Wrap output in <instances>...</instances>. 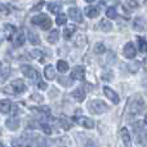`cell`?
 Here are the masks:
<instances>
[{"label": "cell", "mask_w": 147, "mask_h": 147, "mask_svg": "<svg viewBox=\"0 0 147 147\" xmlns=\"http://www.w3.org/2000/svg\"><path fill=\"white\" fill-rule=\"evenodd\" d=\"M88 110L90 114L101 115L109 111V106L103 101H101V99H93V101H90L88 103Z\"/></svg>", "instance_id": "1"}, {"label": "cell", "mask_w": 147, "mask_h": 147, "mask_svg": "<svg viewBox=\"0 0 147 147\" xmlns=\"http://www.w3.org/2000/svg\"><path fill=\"white\" fill-rule=\"evenodd\" d=\"M75 140L78 147H98L93 138L84 133H75Z\"/></svg>", "instance_id": "2"}, {"label": "cell", "mask_w": 147, "mask_h": 147, "mask_svg": "<svg viewBox=\"0 0 147 147\" xmlns=\"http://www.w3.org/2000/svg\"><path fill=\"white\" fill-rule=\"evenodd\" d=\"M31 23L41 27L43 30H49L52 27V21L47 14H38L31 18Z\"/></svg>", "instance_id": "3"}, {"label": "cell", "mask_w": 147, "mask_h": 147, "mask_svg": "<svg viewBox=\"0 0 147 147\" xmlns=\"http://www.w3.org/2000/svg\"><path fill=\"white\" fill-rule=\"evenodd\" d=\"M21 72H22L25 76H27L28 79H31V80H32L36 85L41 83L40 74L36 71L32 66H28V65H22V66H21Z\"/></svg>", "instance_id": "4"}, {"label": "cell", "mask_w": 147, "mask_h": 147, "mask_svg": "<svg viewBox=\"0 0 147 147\" xmlns=\"http://www.w3.org/2000/svg\"><path fill=\"white\" fill-rule=\"evenodd\" d=\"M143 106H145V105H143V101L140 99L138 96H136L134 98L130 99L129 106H128V112L130 114V116H134V115L140 114V112L142 111Z\"/></svg>", "instance_id": "5"}, {"label": "cell", "mask_w": 147, "mask_h": 147, "mask_svg": "<svg viewBox=\"0 0 147 147\" xmlns=\"http://www.w3.org/2000/svg\"><path fill=\"white\" fill-rule=\"evenodd\" d=\"M123 54H124L125 58H134L136 54H137V51H136V47L133 43H127L124 47V49H123Z\"/></svg>", "instance_id": "6"}, {"label": "cell", "mask_w": 147, "mask_h": 147, "mask_svg": "<svg viewBox=\"0 0 147 147\" xmlns=\"http://www.w3.org/2000/svg\"><path fill=\"white\" fill-rule=\"evenodd\" d=\"M76 123H78L80 127L86 128V129H93L94 125H96L93 120L89 119V117H86V116H79V117H76Z\"/></svg>", "instance_id": "7"}, {"label": "cell", "mask_w": 147, "mask_h": 147, "mask_svg": "<svg viewBox=\"0 0 147 147\" xmlns=\"http://www.w3.org/2000/svg\"><path fill=\"white\" fill-rule=\"evenodd\" d=\"M71 78L74 80H80L83 81L84 78H85V69L83 66H76L72 69V72H71Z\"/></svg>", "instance_id": "8"}, {"label": "cell", "mask_w": 147, "mask_h": 147, "mask_svg": "<svg viewBox=\"0 0 147 147\" xmlns=\"http://www.w3.org/2000/svg\"><path fill=\"white\" fill-rule=\"evenodd\" d=\"M103 92H105V96H106L107 98H109L110 101L112 102V103L117 105L120 102V98H119V96H117V93L115 90H112L111 88H109V86H105Z\"/></svg>", "instance_id": "9"}, {"label": "cell", "mask_w": 147, "mask_h": 147, "mask_svg": "<svg viewBox=\"0 0 147 147\" xmlns=\"http://www.w3.org/2000/svg\"><path fill=\"white\" fill-rule=\"evenodd\" d=\"M69 17L71 18L74 22H83V16L79 8H70L69 9Z\"/></svg>", "instance_id": "10"}, {"label": "cell", "mask_w": 147, "mask_h": 147, "mask_svg": "<svg viewBox=\"0 0 147 147\" xmlns=\"http://www.w3.org/2000/svg\"><path fill=\"white\" fill-rule=\"evenodd\" d=\"M147 26V22L143 17H136L133 21V28L136 31H143Z\"/></svg>", "instance_id": "11"}, {"label": "cell", "mask_w": 147, "mask_h": 147, "mask_svg": "<svg viewBox=\"0 0 147 147\" xmlns=\"http://www.w3.org/2000/svg\"><path fill=\"white\" fill-rule=\"evenodd\" d=\"M10 85L13 86V89H14L16 93H23V92L26 90V85H25V81L22 80V79H17V80H13L12 84Z\"/></svg>", "instance_id": "12"}, {"label": "cell", "mask_w": 147, "mask_h": 147, "mask_svg": "<svg viewBox=\"0 0 147 147\" xmlns=\"http://www.w3.org/2000/svg\"><path fill=\"white\" fill-rule=\"evenodd\" d=\"M120 137H121V140H123V142H124L125 147H130L132 140H130V134H129V132H128L127 128H123V129L120 130Z\"/></svg>", "instance_id": "13"}, {"label": "cell", "mask_w": 147, "mask_h": 147, "mask_svg": "<svg viewBox=\"0 0 147 147\" xmlns=\"http://www.w3.org/2000/svg\"><path fill=\"white\" fill-rule=\"evenodd\" d=\"M44 76H45V79H48V80H54V79H56V69H54L52 65L45 66V69H44Z\"/></svg>", "instance_id": "14"}, {"label": "cell", "mask_w": 147, "mask_h": 147, "mask_svg": "<svg viewBox=\"0 0 147 147\" xmlns=\"http://www.w3.org/2000/svg\"><path fill=\"white\" fill-rule=\"evenodd\" d=\"M27 38H28V41H30L32 45H39L40 44V38L39 35L32 30H28L27 31Z\"/></svg>", "instance_id": "15"}, {"label": "cell", "mask_w": 147, "mask_h": 147, "mask_svg": "<svg viewBox=\"0 0 147 147\" xmlns=\"http://www.w3.org/2000/svg\"><path fill=\"white\" fill-rule=\"evenodd\" d=\"M71 96L74 97V99L78 102H83L84 99H85V92H84L83 88H79V89H75V90L72 92Z\"/></svg>", "instance_id": "16"}, {"label": "cell", "mask_w": 147, "mask_h": 147, "mask_svg": "<svg viewBox=\"0 0 147 147\" xmlns=\"http://www.w3.org/2000/svg\"><path fill=\"white\" fill-rule=\"evenodd\" d=\"M5 127H7L8 129H10V130H17L18 127H20V120L14 119V117L8 119L7 121H5Z\"/></svg>", "instance_id": "17"}, {"label": "cell", "mask_w": 147, "mask_h": 147, "mask_svg": "<svg viewBox=\"0 0 147 147\" xmlns=\"http://www.w3.org/2000/svg\"><path fill=\"white\" fill-rule=\"evenodd\" d=\"M58 38H59L58 30H52L51 32L48 34V36H47V41H48L49 44H56L57 41H58Z\"/></svg>", "instance_id": "18"}, {"label": "cell", "mask_w": 147, "mask_h": 147, "mask_svg": "<svg viewBox=\"0 0 147 147\" xmlns=\"http://www.w3.org/2000/svg\"><path fill=\"white\" fill-rule=\"evenodd\" d=\"M10 109H12L10 101H8V99H1L0 101V112L1 114H8L10 111Z\"/></svg>", "instance_id": "19"}, {"label": "cell", "mask_w": 147, "mask_h": 147, "mask_svg": "<svg viewBox=\"0 0 147 147\" xmlns=\"http://www.w3.org/2000/svg\"><path fill=\"white\" fill-rule=\"evenodd\" d=\"M85 14L88 16L89 18H96L97 16L99 14V8L98 7H86L85 8Z\"/></svg>", "instance_id": "20"}, {"label": "cell", "mask_w": 147, "mask_h": 147, "mask_svg": "<svg viewBox=\"0 0 147 147\" xmlns=\"http://www.w3.org/2000/svg\"><path fill=\"white\" fill-rule=\"evenodd\" d=\"M4 32H5V36H7L8 40H10L16 32V27L13 25H10V23H7V25H4Z\"/></svg>", "instance_id": "21"}, {"label": "cell", "mask_w": 147, "mask_h": 147, "mask_svg": "<svg viewBox=\"0 0 147 147\" xmlns=\"http://www.w3.org/2000/svg\"><path fill=\"white\" fill-rule=\"evenodd\" d=\"M26 41V36H25V32L23 31H20L18 35L16 36L14 39V47H22Z\"/></svg>", "instance_id": "22"}, {"label": "cell", "mask_w": 147, "mask_h": 147, "mask_svg": "<svg viewBox=\"0 0 147 147\" xmlns=\"http://www.w3.org/2000/svg\"><path fill=\"white\" fill-rule=\"evenodd\" d=\"M58 83L63 86H71L74 84V79L72 78H66V76H58Z\"/></svg>", "instance_id": "23"}, {"label": "cell", "mask_w": 147, "mask_h": 147, "mask_svg": "<svg viewBox=\"0 0 147 147\" xmlns=\"http://www.w3.org/2000/svg\"><path fill=\"white\" fill-rule=\"evenodd\" d=\"M99 27H101V30L103 31V32H110V31L112 30L111 22L107 21V20H102L101 22H99Z\"/></svg>", "instance_id": "24"}, {"label": "cell", "mask_w": 147, "mask_h": 147, "mask_svg": "<svg viewBox=\"0 0 147 147\" xmlns=\"http://www.w3.org/2000/svg\"><path fill=\"white\" fill-rule=\"evenodd\" d=\"M48 10L51 13H54V14H58V12L61 10V4H58V3H49L48 4Z\"/></svg>", "instance_id": "25"}, {"label": "cell", "mask_w": 147, "mask_h": 147, "mask_svg": "<svg viewBox=\"0 0 147 147\" xmlns=\"http://www.w3.org/2000/svg\"><path fill=\"white\" fill-rule=\"evenodd\" d=\"M30 56L35 59H39V61H43V58H44V53L41 51H39V49H34V51H31Z\"/></svg>", "instance_id": "26"}, {"label": "cell", "mask_w": 147, "mask_h": 147, "mask_svg": "<svg viewBox=\"0 0 147 147\" xmlns=\"http://www.w3.org/2000/svg\"><path fill=\"white\" fill-rule=\"evenodd\" d=\"M57 69H58L59 72L63 74L69 70V63H67L66 61H58L57 62Z\"/></svg>", "instance_id": "27"}, {"label": "cell", "mask_w": 147, "mask_h": 147, "mask_svg": "<svg viewBox=\"0 0 147 147\" xmlns=\"http://www.w3.org/2000/svg\"><path fill=\"white\" fill-rule=\"evenodd\" d=\"M74 31H75V26H69V27H66L65 28V31H63V38L66 39V40L71 39Z\"/></svg>", "instance_id": "28"}, {"label": "cell", "mask_w": 147, "mask_h": 147, "mask_svg": "<svg viewBox=\"0 0 147 147\" xmlns=\"http://www.w3.org/2000/svg\"><path fill=\"white\" fill-rule=\"evenodd\" d=\"M106 16L110 18V20H115V18H117V12H116V9H115L114 7H110L109 9L106 10Z\"/></svg>", "instance_id": "29"}, {"label": "cell", "mask_w": 147, "mask_h": 147, "mask_svg": "<svg viewBox=\"0 0 147 147\" xmlns=\"http://www.w3.org/2000/svg\"><path fill=\"white\" fill-rule=\"evenodd\" d=\"M125 7L129 10H136L138 8V3H137V0H127L125 1Z\"/></svg>", "instance_id": "30"}, {"label": "cell", "mask_w": 147, "mask_h": 147, "mask_svg": "<svg viewBox=\"0 0 147 147\" xmlns=\"http://www.w3.org/2000/svg\"><path fill=\"white\" fill-rule=\"evenodd\" d=\"M138 47H140V51L142 53L147 52V40H145L143 38H138Z\"/></svg>", "instance_id": "31"}, {"label": "cell", "mask_w": 147, "mask_h": 147, "mask_svg": "<svg viewBox=\"0 0 147 147\" xmlns=\"http://www.w3.org/2000/svg\"><path fill=\"white\" fill-rule=\"evenodd\" d=\"M66 21H67V16L63 14V13H59V14L57 16V18H56V23L58 26L65 25V23H66Z\"/></svg>", "instance_id": "32"}, {"label": "cell", "mask_w": 147, "mask_h": 147, "mask_svg": "<svg viewBox=\"0 0 147 147\" xmlns=\"http://www.w3.org/2000/svg\"><path fill=\"white\" fill-rule=\"evenodd\" d=\"M94 52H96L97 54H102L106 52V47H105V44L102 43H97L96 47H94Z\"/></svg>", "instance_id": "33"}, {"label": "cell", "mask_w": 147, "mask_h": 147, "mask_svg": "<svg viewBox=\"0 0 147 147\" xmlns=\"http://www.w3.org/2000/svg\"><path fill=\"white\" fill-rule=\"evenodd\" d=\"M9 13H10V7L9 5L1 4V3H0V14L7 16V14H9Z\"/></svg>", "instance_id": "34"}, {"label": "cell", "mask_w": 147, "mask_h": 147, "mask_svg": "<svg viewBox=\"0 0 147 147\" xmlns=\"http://www.w3.org/2000/svg\"><path fill=\"white\" fill-rule=\"evenodd\" d=\"M35 142H36V146L38 147H47L45 140H44L43 137H40V136H38V137L35 138Z\"/></svg>", "instance_id": "35"}, {"label": "cell", "mask_w": 147, "mask_h": 147, "mask_svg": "<svg viewBox=\"0 0 147 147\" xmlns=\"http://www.w3.org/2000/svg\"><path fill=\"white\" fill-rule=\"evenodd\" d=\"M75 44L78 47H83V45H85L86 44V39L84 38L83 35H79L78 36V39H76V41H75Z\"/></svg>", "instance_id": "36"}, {"label": "cell", "mask_w": 147, "mask_h": 147, "mask_svg": "<svg viewBox=\"0 0 147 147\" xmlns=\"http://www.w3.org/2000/svg\"><path fill=\"white\" fill-rule=\"evenodd\" d=\"M0 72H1V75H0V79H1V81H5V79L9 76V74H10V71H9V69H1L0 70Z\"/></svg>", "instance_id": "37"}, {"label": "cell", "mask_w": 147, "mask_h": 147, "mask_svg": "<svg viewBox=\"0 0 147 147\" xmlns=\"http://www.w3.org/2000/svg\"><path fill=\"white\" fill-rule=\"evenodd\" d=\"M30 99L31 101H35V102H41L43 101V96L39 94V93H34V94H31L30 96Z\"/></svg>", "instance_id": "38"}, {"label": "cell", "mask_w": 147, "mask_h": 147, "mask_svg": "<svg viewBox=\"0 0 147 147\" xmlns=\"http://www.w3.org/2000/svg\"><path fill=\"white\" fill-rule=\"evenodd\" d=\"M40 127H41V129H43L44 132L47 133V134H52V128L49 127V125L47 124V123H41Z\"/></svg>", "instance_id": "39"}, {"label": "cell", "mask_w": 147, "mask_h": 147, "mask_svg": "<svg viewBox=\"0 0 147 147\" xmlns=\"http://www.w3.org/2000/svg\"><path fill=\"white\" fill-rule=\"evenodd\" d=\"M112 76H114V74L110 71L107 74H103V75H102V79H103V80H106V81H110V80H112Z\"/></svg>", "instance_id": "40"}, {"label": "cell", "mask_w": 147, "mask_h": 147, "mask_svg": "<svg viewBox=\"0 0 147 147\" xmlns=\"http://www.w3.org/2000/svg\"><path fill=\"white\" fill-rule=\"evenodd\" d=\"M61 125L65 128V129H70V128L72 127V124H71V123H67L65 119H62V120H61Z\"/></svg>", "instance_id": "41"}, {"label": "cell", "mask_w": 147, "mask_h": 147, "mask_svg": "<svg viewBox=\"0 0 147 147\" xmlns=\"http://www.w3.org/2000/svg\"><path fill=\"white\" fill-rule=\"evenodd\" d=\"M43 5H44V1H39V4H36L35 7H34L31 10H32V12H36V10H40L41 8H43Z\"/></svg>", "instance_id": "42"}, {"label": "cell", "mask_w": 147, "mask_h": 147, "mask_svg": "<svg viewBox=\"0 0 147 147\" xmlns=\"http://www.w3.org/2000/svg\"><path fill=\"white\" fill-rule=\"evenodd\" d=\"M107 62H109V63H114L115 62V54L114 53L109 54V57H107Z\"/></svg>", "instance_id": "43"}, {"label": "cell", "mask_w": 147, "mask_h": 147, "mask_svg": "<svg viewBox=\"0 0 147 147\" xmlns=\"http://www.w3.org/2000/svg\"><path fill=\"white\" fill-rule=\"evenodd\" d=\"M12 89H13L12 85H10V86H7V88L4 89V92H5V93H9V94H16V92L12 90Z\"/></svg>", "instance_id": "44"}, {"label": "cell", "mask_w": 147, "mask_h": 147, "mask_svg": "<svg viewBox=\"0 0 147 147\" xmlns=\"http://www.w3.org/2000/svg\"><path fill=\"white\" fill-rule=\"evenodd\" d=\"M107 1H109L110 4H117V3H119L120 0H107Z\"/></svg>", "instance_id": "45"}, {"label": "cell", "mask_w": 147, "mask_h": 147, "mask_svg": "<svg viewBox=\"0 0 147 147\" xmlns=\"http://www.w3.org/2000/svg\"><path fill=\"white\" fill-rule=\"evenodd\" d=\"M17 112H18V107H17V106H14V107H13V112H12V114H13V115H16Z\"/></svg>", "instance_id": "46"}, {"label": "cell", "mask_w": 147, "mask_h": 147, "mask_svg": "<svg viewBox=\"0 0 147 147\" xmlns=\"http://www.w3.org/2000/svg\"><path fill=\"white\" fill-rule=\"evenodd\" d=\"M145 123H146V124H147V115H146V116H145Z\"/></svg>", "instance_id": "47"}, {"label": "cell", "mask_w": 147, "mask_h": 147, "mask_svg": "<svg viewBox=\"0 0 147 147\" xmlns=\"http://www.w3.org/2000/svg\"><path fill=\"white\" fill-rule=\"evenodd\" d=\"M85 1H88V3H92V1H94V0H85Z\"/></svg>", "instance_id": "48"}, {"label": "cell", "mask_w": 147, "mask_h": 147, "mask_svg": "<svg viewBox=\"0 0 147 147\" xmlns=\"http://www.w3.org/2000/svg\"><path fill=\"white\" fill-rule=\"evenodd\" d=\"M26 147H31V146H26Z\"/></svg>", "instance_id": "49"}]
</instances>
